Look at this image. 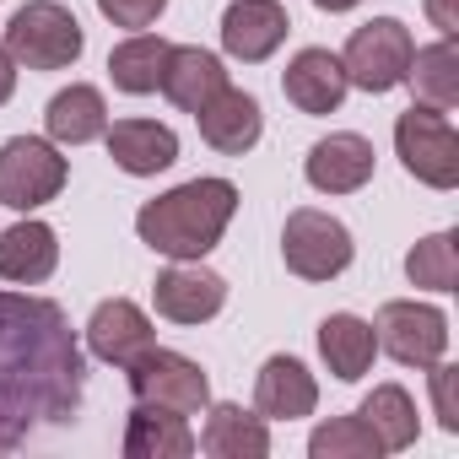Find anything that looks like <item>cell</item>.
<instances>
[{
	"label": "cell",
	"instance_id": "cell-21",
	"mask_svg": "<svg viewBox=\"0 0 459 459\" xmlns=\"http://www.w3.org/2000/svg\"><path fill=\"white\" fill-rule=\"evenodd\" d=\"M44 130H49L55 146H87V141H98V135L108 130V103H103V92L87 87V82H71L65 92L49 98Z\"/></svg>",
	"mask_w": 459,
	"mask_h": 459
},
{
	"label": "cell",
	"instance_id": "cell-22",
	"mask_svg": "<svg viewBox=\"0 0 459 459\" xmlns=\"http://www.w3.org/2000/svg\"><path fill=\"white\" fill-rule=\"evenodd\" d=\"M125 454L130 459H189L195 454V432L178 411L162 405H135L130 427H125Z\"/></svg>",
	"mask_w": 459,
	"mask_h": 459
},
{
	"label": "cell",
	"instance_id": "cell-32",
	"mask_svg": "<svg viewBox=\"0 0 459 459\" xmlns=\"http://www.w3.org/2000/svg\"><path fill=\"white\" fill-rule=\"evenodd\" d=\"M12 92H17V60H12L6 49H0V108L12 103Z\"/></svg>",
	"mask_w": 459,
	"mask_h": 459
},
{
	"label": "cell",
	"instance_id": "cell-8",
	"mask_svg": "<svg viewBox=\"0 0 459 459\" xmlns=\"http://www.w3.org/2000/svg\"><path fill=\"white\" fill-rule=\"evenodd\" d=\"M130 394L135 405H162V411H178V416H200L211 405V378L195 357L184 351H162L152 346L146 357H135L130 368Z\"/></svg>",
	"mask_w": 459,
	"mask_h": 459
},
{
	"label": "cell",
	"instance_id": "cell-24",
	"mask_svg": "<svg viewBox=\"0 0 459 459\" xmlns=\"http://www.w3.org/2000/svg\"><path fill=\"white\" fill-rule=\"evenodd\" d=\"M405 82H411L421 108H437V114L459 108V49H454V39H437V44L416 49Z\"/></svg>",
	"mask_w": 459,
	"mask_h": 459
},
{
	"label": "cell",
	"instance_id": "cell-2",
	"mask_svg": "<svg viewBox=\"0 0 459 459\" xmlns=\"http://www.w3.org/2000/svg\"><path fill=\"white\" fill-rule=\"evenodd\" d=\"M238 211L233 178H189L135 211V233L162 260H205Z\"/></svg>",
	"mask_w": 459,
	"mask_h": 459
},
{
	"label": "cell",
	"instance_id": "cell-33",
	"mask_svg": "<svg viewBox=\"0 0 459 459\" xmlns=\"http://www.w3.org/2000/svg\"><path fill=\"white\" fill-rule=\"evenodd\" d=\"M319 12H351V6H362V0H314Z\"/></svg>",
	"mask_w": 459,
	"mask_h": 459
},
{
	"label": "cell",
	"instance_id": "cell-10",
	"mask_svg": "<svg viewBox=\"0 0 459 459\" xmlns=\"http://www.w3.org/2000/svg\"><path fill=\"white\" fill-rule=\"evenodd\" d=\"M152 303H157V314L173 319V325H205V319L221 314L227 281H221L216 271H205L200 260H173V265L157 276Z\"/></svg>",
	"mask_w": 459,
	"mask_h": 459
},
{
	"label": "cell",
	"instance_id": "cell-19",
	"mask_svg": "<svg viewBox=\"0 0 459 459\" xmlns=\"http://www.w3.org/2000/svg\"><path fill=\"white\" fill-rule=\"evenodd\" d=\"M195 448H205L211 459H265L271 454V421L260 411L221 400V405L205 411V427H200Z\"/></svg>",
	"mask_w": 459,
	"mask_h": 459
},
{
	"label": "cell",
	"instance_id": "cell-17",
	"mask_svg": "<svg viewBox=\"0 0 459 459\" xmlns=\"http://www.w3.org/2000/svg\"><path fill=\"white\" fill-rule=\"evenodd\" d=\"M103 141H108L114 168H125L130 178H157L178 162V135L157 119H119L103 130Z\"/></svg>",
	"mask_w": 459,
	"mask_h": 459
},
{
	"label": "cell",
	"instance_id": "cell-16",
	"mask_svg": "<svg viewBox=\"0 0 459 459\" xmlns=\"http://www.w3.org/2000/svg\"><path fill=\"white\" fill-rule=\"evenodd\" d=\"M162 98L173 103V108H184V114H200L221 87H227V65L211 55V49H200V44H173L168 49V60H162Z\"/></svg>",
	"mask_w": 459,
	"mask_h": 459
},
{
	"label": "cell",
	"instance_id": "cell-11",
	"mask_svg": "<svg viewBox=\"0 0 459 459\" xmlns=\"http://www.w3.org/2000/svg\"><path fill=\"white\" fill-rule=\"evenodd\" d=\"M152 346H157V330H152V319H146L141 303H130V298H108V303L92 308V319H87V351H92L98 362H108V368H130V362L146 357Z\"/></svg>",
	"mask_w": 459,
	"mask_h": 459
},
{
	"label": "cell",
	"instance_id": "cell-26",
	"mask_svg": "<svg viewBox=\"0 0 459 459\" xmlns=\"http://www.w3.org/2000/svg\"><path fill=\"white\" fill-rule=\"evenodd\" d=\"M168 49H173V44H168V39H157V33H130V39L108 55V76H114V87H119V92H130V98L157 92Z\"/></svg>",
	"mask_w": 459,
	"mask_h": 459
},
{
	"label": "cell",
	"instance_id": "cell-23",
	"mask_svg": "<svg viewBox=\"0 0 459 459\" xmlns=\"http://www.w3.org/2000/svg\"><path fill=\"white\" fill-rule=\"evenodd\" d=\"M319 357H325V368H330L341 384H357V378L373 368V357H378L373 325L357 319V314H330V319L319 325Z\"/></svg>",
	"mask_w": 459,
	"mask_h": 459
},
{
	"label": "cell",
	"instance_id": "cell-4",
	"mask_svg": "<svg viewBox=\"0 0 459 459\" xmlns=\"http://www.w3.org/2000/svg\"><path fill=\"white\" fill-rule=\"evenodd\" d=\"M357 244H351V227L330 211H292L287 227H281V260L298 281H335L346 265H351Z\"/></svg>",
	"mask_w": 459,
	"mask_h": 459
},
{
	"label": "cell",
	"instance_id": "cell-27",
	"mask_svg": "<svg viewBox=\"0 0 459 459\" xmlns=\"http://www.w3.org/2000/svg\"><path fill=\"white\" fill-rule=\"evenodd\" d=\"M405 276H411V287L454 292V281H459V238H454V233H432V238H421V244L405 255Z\"/></svg>",
	"mask_w": 459,
	"mask_h": 459
},
{
	"label": "cell",
	"instance_id": "cell-5",
	"mask_svg": "<svg viewBox=\"0 0 459 459\" xmlns=\"http://www.w3.org/2000/svg\"><path fill=\"white\" fill-rule=\"evenodd\" d=\"M394 157L427 189H454L459 184V135H454L448 114H437V108L411 103L394 119Z\"/></svg>",
	"mask_w": 459,
	"mask_h": 459
},
{
	"label": "cell",
	"instance_id": "cell-7",
	"mask_svg": "<svg viewBox=\"0 0 459 459\" xmlns=\"http://www.w3.org/2000/svg\"><path fill=\"white\" fill-rule=\"evenodd\" d=\"M71 168L60 157L55 141H39V135H12L6 146H0V205L12 211H39L49 205L60 189H65Z\"/></svg>",
	"mask_w": 459,
	"mask_h": 459
},
{
	"label": "cell",
	"instance_id": "cell-14",
	"mask_svg": "<svg viewBox=\"0 0 459 459\" xmlns=\"http://www.w3.org/2000/svg\"><path fill=\"white\" fill-rule=\"evenodd\" d=\"M287 28L292 22L281 12V0H233L221 12V49L244 65H260L287 44Z\"/></svg>",
	"mask_w": 459,
	"mask_h": 459
},
{
	"label": "cell",
	"instance_id": "cell-3",
	"mask_svg": "<svg viewBox=\"0 0 459 459\" xmlns=\"http://www.w3.org/2000/svg\"><path fill=\"white\" fill-rule=\"evenodd\" d=\"M6 49L17 60V71H65L82 60L87 33L76 22V12H65L60 0H28L6 22Z\"/></svg>",
	"mask_w": 459,
	"mask_h": 459
},
{
	"label": "cell",
	"instance_id": "cell-30",
	"mask_svg": "<svg viewBox=\"0 0 459 459\" xmlns=\"http://www.w3.org/2000/svg\"><path fill=\"white\" fill-rule=\"evenodd\" d=\"M427 373H432V405H437V427H443V432H459V405H454V378H459V368H448V362H432Z\"/></svg>",
	"mask_w": 459,
	"mask_h": 459
},
{
	"label": "cell",
	"instance_id": "cell-25",
	"mask_svg": "<svg viewBox=\"0 0 459 459\" xmlns=\"http://www.w3.org/2000/svg\"><path fill=\"white\" fill-rule=\"evenodd\" d=\"M357 416L373 427V437L384 443V454L411 448V443H416V432H421V421H416V400H411L400 384H378V389L357 405Z\"/></svg>",
	"mask_w": 459,
	"mask_h": 459
},
{
	"label": "cell",
	"instance_id": "cell-31",
	"mask_svg": "<svg viewBox=\"0 0 459 459\" xmlns=\"http://www.w3.org/2000/svg\"><path fill=\"white\" fill-rule=\"evenodd\" d=\"M427 17H432V28H437L443 39H454V33H459V12H454V0H427Z\"/></svg>",
	"mask_w": 459,
	"mask_h": 459
},
{
	"label": "cell",
	"instance_id": "cell-18",
	"mask_svg": "<svg viewBox=\"0 0 459 459\" xmlns=\"http://www.w3.org/2000/svg\"><path fill=\"white\" fill-rule=\"evenodd\" d=\"M319 405V384L298 357H265V368L255 373V411L265 421H298L314 416Z\"/></svg>",
	"mask_w": 459,
	"mask_h": 459
},
{
	"label": "cell",
	"instance_id": "cell-20",
	"mask_svg": "<svg viewBox=\"0 0 459 459\" xmlns=\"http://www.w3.org/2000/svg\"><path fill=\"white\" fill-rule=\"evenodd\" d=\"M60 265V238H55V227L49 221H17L0 233V281H12V287H39L49 281Z\"/></svg>",
	"mask_w": 459,
	"mask_h": 459
},
{
	"label": "cell",
	"instance_id": "cell-28",
	"mask_svg": "<svg viewBox=\"0 0 459 459\" xmlns=\"http://www.w3.org/2000/svg\"><path fill=\"white\" fill-rule=\"evenodd\" d=\"M308 454H314V459H378L384 443L373 437V427H368L362 416H335V421L314 427Z\"/></svg>",
	"mask_w": 459,
	"mask_h": 459
},
{
	"label": "cell",
	"instance_id": "cell-12",
	"mask_svg": "<svg viewBox=\"0 0 459 459\" xmlns=\"http://www.w3.org/2000/svg\"><path fill=\"white\" fill-rule=\"evenodd\" d=\"M373 168H378V152L357 130H335V135L314 141L308 146V162H303V173H308V184L319 195H357L373 178Z\"/></svg>",
	"mask_w": 459,
	"mask_h": 459
},
{
	"label": "cell",
	"instance_id": "cell-6",
	"mask_svg": "<svg viewBox=\"0 0 459 459\" xmlns=\"http://www.w3.org/2000/svg\"><path fill=\"white\" fill-rule=\"evenodd\" d=\"M411 55H416V39L400 17H373L362 22L351 39H346V55H341V71L351 87L362 92H394L411 71Z\"/></svg>",
	"mask_w": 459,
	"mask_h": 459
},
{
	"label": "cell",
	"instance_id": "cell-13",
	"mask_svg": "<svg viewBox=\"0 0 459 459\" xmlns=\"http://www.w3.org/2000/svg\"><path fill=\"white\" fill-rule=\"evenodd\" d=\"M195 125H200V141H205L211 152H221V157H244V152H255L260 135H265L260 103H255L244 87H233V82H227V87L195 114Z\"/></svg>",
	"mask_w": 459,
	"mask_h": 459
},
{
	"label": "cell",
	"instance_id": "cell-9",
	"mask_svg": "<svg viewBox=\"0 0 459 459\" xmlns=\"http://www.w3.org/2000/svg\"><path fill=\"white\" fill-rule=\"evenodd\" d=\"M373 341H378V351H389L400 368H432V362H443V351H448V319H443V308H432V303H405V298H394V303L378 308Z\"/></svg>",
	"mask_w": 459,
	"mask_h": 459
},
{
	"label": "cell",
	"instance_id": "cell-29",
	"mask_svg": "<svg viewBox=\"0 0 459 459\" xmlns=\"http://www.w3.org/2000/svg\"><path fill=\"white\" fill-rule=\"evenodd\" d=\"M98 12L114 22V28H130V33H146L162 12H168V0H98Z\"/></svg>",
	"mask_w": 459,
	"mask_h": 459
},
{
	"label": "cell",
	"instance_id": "cell-1",
	"mask_svg": "<svg viewBox=\"0 0 459 459\" xmlns=\"http://www.w3.org/2000/svg\"><path fill=\"white\" fill-rule=\"evenodd\" d=\"M87 357L60 303L0 292V448H22L33 432L82 411Z\"/></svg>",
	"mask_w": 459,
	"mask_h": 459
},
{
	"label": "cell",
	"instance_id": "cell-15",
	"mask_svg": "<svg viewBox=\"0 0 459 459\" xmlns=\"http://www.w3.org/2000/svg\"><path fill=\"white\" fill-rule=\"evenodd\" d=\"M346 71H341V55L330 49H298L292 65L281 71V92L298 114H335L346 103Z\"/></svg>",
	"mask_w": 459,
	"mask_h": 459
}]
</instances>
